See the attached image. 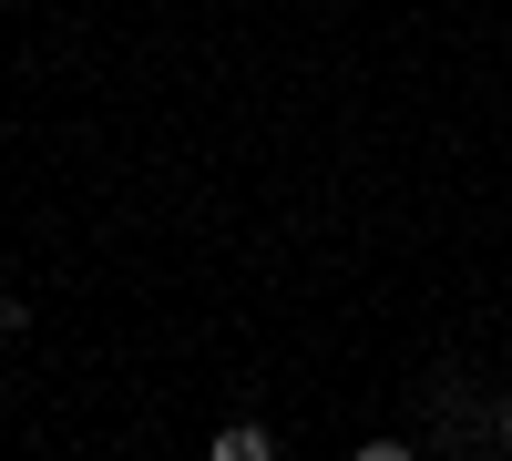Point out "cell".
Wrapping results in <instances>:
<instances>
[{"label": "cell", "mask_w": 512, "mask_h": 461, "mask_svg": "<svg viewBox=\"0 0 512 461\" xmlns=\"http://www.w3.org/2000/svg\"><path fill=\"white\" fill-rule=\"evenodd\" d=\"M492 441H512V400H502V410H492Z\"/></svg>", "instance_id": "3957f363"}, {"label": "cell", "mask_w": 512, "mask_h": 461, "mask_svg": "<svg viewBox=\"0 0 512 461\" xmlns=\"http://www.w3.org/2000/svg\"><path fill=\"white\" fill-rule=\"evenodd\" d=\"M359 461H420L410 441H359Z\"/></svg>", "instance_id": "7a4b0ae2"}, {"label": "cell", "mask_w": 512, "mask_h": 461, "mask_svg": "<svg viewBox=\"0 0 512 461\" xmlns=\"http://www.w3.org/2000/svg\"><path fill=\"white\" fill-rule=\"evenodd\" d=\"M205 461H277V431L267 421H226V431H205Z\"/></svg>", "instance_id": "6da1fadb"}]
</instances>
